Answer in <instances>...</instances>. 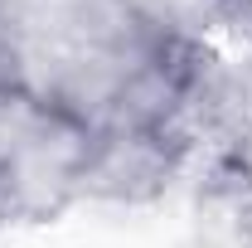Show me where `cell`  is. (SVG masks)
<instances>
[{"instance_id": "cell-1", "label": "cell", "mask_w": 252, "mask_h": 248, "mask_svg": "<svg viewBox=\"0 0 252 248\" xmlns=\"http://www.w3.org/2000/svg\"><path fill=\"white\" fill-rule=\"evenodd\" d=\"M20 39V88L97 126L126 83L165 49L126 0H10Z\"/></svg>"}, {"instance_id": "cell-2", "label": "cell", "mask_w": 252, "mask_h": 248, "mask_svg": "<svg viewBox=\"0 0 252 248\" xmlns=\"http://www.w3.org/2000/svg\"><path fill=\"white\" fill-rule=\"evenodd\" d=\"M93 126L34 97L0 151V200L10 224H54L83 195Z\"/></svg>"}, {"instance_id": "cell-3", "label": "cell", "mask_w": 252, "mask_h": 248, "mask_svg": "<svg viewBox=\"0 0 252 248\" xmlns=\"http://www.w3.org/2000/svg\"><path fill=\"white\" fill-rule=\"evenodd\" d=\"M194 156L180 136L151 131V126H97L93 151L83 165V195L93 205H156L165 200L175 180H185Z\"/></svg>"}, {"instance_id": "cell-4", "label": "cell", "mask_w": 252, "mask_h": 248, "mask_svg": "<svg viewBox=\"0 0 252 248\" xmlns=\"http://www.w3.org/2000/svg\"><path fill=\"white\" fill-rule=\"evenodd\" d=\"M194 248H252V170L194 161Z\"/></svg>"}, {"instance_id": "cell-5", "label": "cell", "mask_w": 252, "mask_h": 248, "mask_svg": "<svg viewBox=\"0 0 252 248\" xmlns=\"http://www.w3.org/2000/svg\"><path fill=\"white\" fill-rule=\"evenodd\" d=\"M126 10L165 44H214L228 30L233 0H126Z\"/></svg>"}, {"instance_id": "cell-6", "label": "cell", "mask_w": 252, "mask_h": 248, "mask_svg": "<svg viewBox=\"0 0 252 248\" xmlns=\"http://www.w3.org/2000/svg\"><path fill=\"white\" fill-rule=\"evenodd\" d=\"M0 88H20V39H15L10 0H0Z\"/></svg>"}, {"instance_id": "cell-7", "label": "cell", "mask_w": 252, "mask_h": 248, "mask_svg": "<svg viewBox=\"0 0 252 248\" xmlns=\"http://www.w3.org/2000/svg\"><path fill=\"white\" fill-rule=\"evenodd\" d=\"M228 30L238 34V39H248V44H252V0H233V15H228Z\"/></svg>"}]
</instances>
